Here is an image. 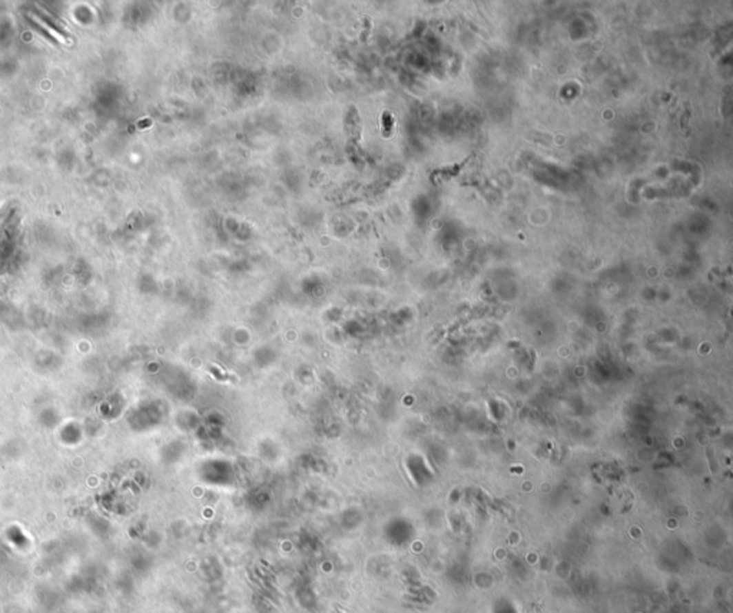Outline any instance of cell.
I'll use <instances>...</instances> for the list:
<instances>
[{"mask_svg":"<svg viewBox=\"0 0 733 613\" xmlns=\"http://www.w3.org/2000/svg\"><path fill=\"white\" fill-rule=\"evenodd\" d=\"M32 19H33V21H34L36 23H39V25H41V26H42V28H43L45 30H48V32H49V33H50V34L53 36V39H56V41H59V42H62V43H70V41H68V38H66V36H63L62 33H59V32H58L56 29H53V28H50V26H49V25H48V23L45 22V21H41L38 16H34V14H32Z\"/></svg>","mask_w":733,"mask_h":613,"instance_id":"cell-1","label":"cell"}]
</instances>
